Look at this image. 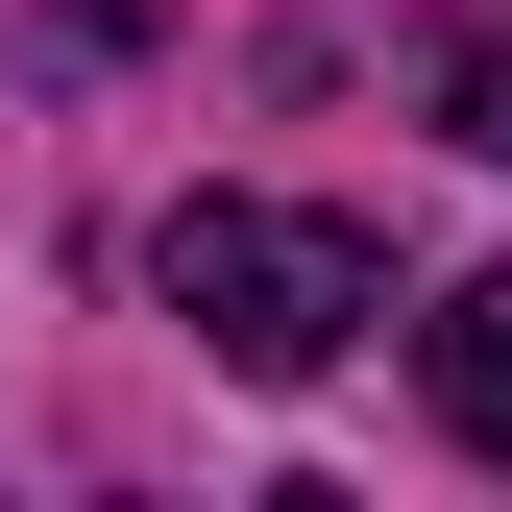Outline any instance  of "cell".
I'll return each instance as SVG.
<instances>
[{"instance_id":"3","label":"cell","mask_w":512,"mask_h":512,"mask_svg":"<svg viewBox=\"0 0 512 512\" xmlns=\"http://www.w3.org/2000/svg\"><path fill=\"white\" fill-rule=\"evenodd\" d=\"M464 147H488V171H512V25H488V49H464Z\"/></svg>"},{"instance_id":"2","label":"cell","mask_w":512,"mask_h":512,"mask_svg":"<svg viewBox=\"0 0 512 512\" xmlns=\"http://www.w3.org/2000/svg\"><path fill=\"white\" fill-rule=\"evenodd\" d=\"M439 415H464V464H512V269H464V293H439Z\"/></svg>"},{"instance_id":"1","label":"cell","mask_w":512,"mask_h":512,"mask_svg":"<svg viewBox=\"0 0 512 512\" xmlns=\"http://www.w3.org/2000/svg\"><path fill=\"white\" fill-rule=\"evenodd\" d=\"M147 269H171V317H196L220 366H269V391H293V366H342L366 317H391L366 220H293V196H171V244H147Z\"/></svg>"}]
</instances>
